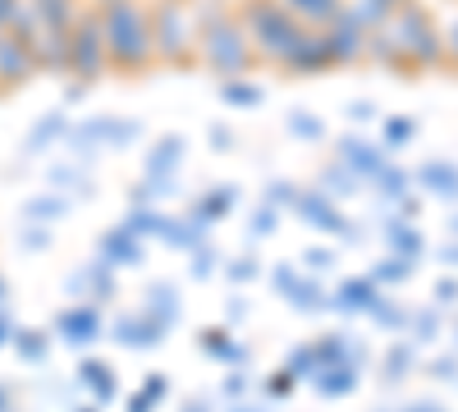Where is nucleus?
<instances>
[{
  "label": "nucleus",
  "mask_w": 458,
  "mask_h": 412,
  "mask_svg": "<svg viewBox=\"0 0 458 412\" xmlns=\"http://www.w3.org/2000/svg\"><path fill=\"white\" fill-rule=\"evenodd\" d=\"M394 248H399V252H403V248H408V252H417L422 243H417V234H403V230H394Z\"/></svg>",
  "instance_id": "nucleus-7"
},
{
  "label": "nucleus",
  "mask_w": 458,
  "mask_h": 412,
  "mask_svg": "<svg viewBox=\"0 0 458 412\" xmlns=\"http://www.w3.org/2000/svg\"><path fill=\"white\" fill-rule=\"evenodd\" d=\"M386 138H390V147H399V142H408V138H412V124H408V120H390Z\"/></svg>",
  "instance_id": "nucleus-4"
},
{
  "label": "nucleus",
  "mask_w": 458,
  "mask_h": 412,
  "mask_svg": "<svg viewBox=\"0 0 458 412\" xmlns=\"http://www.w3.org/2000/svg\"><path fill=\"white\" fill-rule=\"evenodd\" d=\"M60 334H64V340L88 344V340H97V316L92 312H64L60 316Z\"/></svg>",
  "instance_id": "nucleus-1"
},
{
  "label": "nucleus",
  "mask_w": 458,
  "mask_h": 412,
  "mask_svg": "<svg viewBox=\"0 0 458 412\" xmlns=\"http://www.w3.org/2000/svg\"><path fill=\"white\" fill-rule=\"evenodd\" d=\"M5 325H10V321H5V316H0V340H5Z\"/></svg>",
  "instance_id": "nucleus-11"
},
{
  "label": "nucleus",
  "mask_w": 458,
  "mask_h": 412,
  "mask_svg": "<svg viewBox=\"0 0 458 412\" xmlns=\"http://www.w3.org/2000/svg\"><path fill=\"white\" fill-rule=\"evenodd\" d=\"M408 412H445V408H408Z\"/></svg>",
  "instance_id": "nucleus-10"
},
{
  "label": "nucleus",
  "mask_w": 458,
  "mask_h": 412,
  "mask_svg": "<svg viewBox=\"0 0 458 412\" xmlns=\"http://www.w3.org/2000/svg\"><path fill=\"white\" fill-rule=\"evenodd\" d=\"M339 303L344 307H376V284L371 280H349L339 293Z\"/></svg>",
  "instance_id": "nucleus-2"
},
{
  "label": "nucleus",
  "mask_w": 458,
  "mask_h": 412,
  "mask_svg": "<svg viewBox=\"0 0 458 412\" xmlns=\"http://www.w3.org/2000/svg\"><path fill=\"white\" fill-rule=\"evenodd\" d=\"M399 371H408V349H394L390 353V376H399Z\"/></svg>",
  "instance_id": "nucleus-6"
},
{
  "label": "nucleus",
  "mask_w": 458,
  "mask_h": 412,
  "mask_svg": "<svg viewBox=\"0 0 458 412\" xmlns=\"http://www.w3.org/2000/svg\"><path fill=\"white\" fill-rule=\"evenodd\" d=\"M23 353H28V357H32V353L42 357V340H32V334H23Z\"/></svg>",
  "instance_id": "nucleus-9"
},
{
  "label": "nucleus",
  "mask_w": 458,
  "mask_h": 412,
  "mask_svg": "<svg viewBox=\"0 0 458 412\" xmlns=\"http://www.w3.org/2000/svg\"><path fill=\"white\" fill-rule=\"evenodd\" d=\"M0 412H5V390H0Z\"/></svg>",
  "instance_id": "nucleus-12"
},
{
  "label": "nucleus",
  "mask_w": 458,
  "mask_h": 412,
  "mask_svg": "<svg viewBox=\"0 0 458 412\" xmlns=\"http://www.w3.org/2000/svg\"><path fill=\"white\" fill-rule=\"evenodd\" d=\"M380 275H386V280H399V275H408V266H403V261H386V266H380Z\"/></svg>",
  "instance_id": "nucleus-8"
},
{
  "label": "nucleus",
  "mask_w": 458,
  "mask_h": 412,
  "mask_svg": "<svg viewBox=\"0 0 458 412\" xmlns=\"http://www.w3.org/2000/svg\"><path fill=\"white\" fill-rule=\"evenodd\" d=\"M422 183L436 193H458V170L454 165H427L422 170Z\"/></svg>",
  "instance_id": "nucleus-3"
},
{
  "label": "nucleus",
  "mask_w": 458,
  "mask_h": 412,
  "mask_svg": "<svg viewBox=\"0 0 458 412\" xmlns=\"http://www.w3.org/2000/svg\"><path fill=\"white\" fill-rule=\"evenodd\" d=\"M349 385H353V371H339V376H326V381H321L326 394H339V390H349Z\"/></svg>",
  "instance_id": "nucleus-5"
}]
</instances>
